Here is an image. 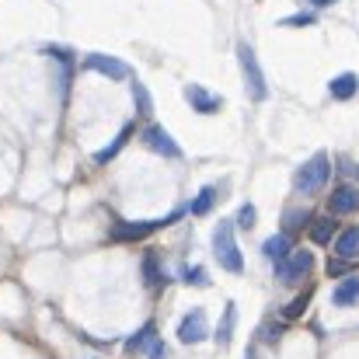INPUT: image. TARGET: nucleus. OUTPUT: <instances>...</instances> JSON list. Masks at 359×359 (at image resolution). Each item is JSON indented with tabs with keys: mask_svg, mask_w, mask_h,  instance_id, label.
Listing matches in <instances>:
<instances>
[{
	"mask_svg": "<svg viewBox=\"0 0 359 359\" xmlns=\"http://www.w3.org/2000/svg\"><path fill=\"white\" fill-rule=\"evenodd\" d=\"M328 178H332V157H328L325 150H318L304 168H297L293 189H297L300 196H318V192L328 185Z\"/></svg>",
	"mask_w": 359,
	"mask_h": 359,
	"instance_id": "obj_1",
	"label": "nucleus"
},
{
	"mask_svg": "<svg viewBox=\"0 0 359 359\" xmlns=\"http://www.w3.org/2000/svg\"><path fill=\"white\" fill-rule=\"evenodd\" d=\"M234 227H238L234 220H220V224H217V231H213V255H217V262H220L227 272L241 276V272H244V255H241V248H238Z\"/></svg>",
	"mask_w": 359,
	"mask_h": 359,
	"instance_id": "obj_2",
	"label": "nucleus"
},
{
	"mask_svg": "<svg viewBox=\"0 0 359 359\" xmlns=\"http://www.w3.org/2000/svg\"><path fill=\"white\" fill-rule=\"evenodd\" d=\"M238 63L241 74H244V88H248V98L251 102H265L269 98V84H265V74L258 67V56L248 42H238Z\"/></svg>",
	"mask_w": 359,
	"mask_h": 359,
	"instance_id": "obj_3",
	"label": "nucleus"
},
{
	"mask_svg": "<svg viewBox=\"0 0 359 359\" xmlns=\"http://www.w3.org/2000/svg\"><path fill=\"white\" fill-rule=\"evenodd\" d=\"M311 272H314V251H304V248H293L290 258H283V262L276 265V279H279L283 286H297V283H304Z\"/></svg>",
	"mask_w": 359,
	"mask_h": 359,
	"instance_id": "obj_4",
	"label": "nucleus"
},
{
	"mask_svg": "<svg viewBox=\"0 0 359 359\" xmlns=\"http://www.w3.org/2000/svg\"><path fill=\"white\" fill-rule=\"evenodd\" d=\"M206 335H210L206 311H203V307H192V311L178 321V342H182V346H199Z\"/></svg>",
	"mask_w": 359,
	"mask_h": 359,
	"instance_id": "obj_5",
	"label": "nucleus"
},
{
	"mask_svg": "<svg viewBox=\"0 0 359 359\" xmlns=\"http://www.w3.org/2000/svg\"><path fill=\"white\" fill-rule=\"evenodd\" d=\"M328 213L332 217H349V213H359V185H335L332 196H328Z\"/></svg>",
	"mask_w": 359,
	"mask_h": 359,
	"instance_id": "obj_6",
	"label": "nucleus"
},
{
	"mask_svg": "<svg viewBox=\"0 0 359 359\" xmlns=\"http://www.w3.org/2000/svg\"><path fill=\"white\" fill-rule=\"evenodd\" d=\"M140 140H143L154 154H161V157H175V161L182 157V147H178V143L171 140V133H168L164 126H157V122H154V126H147V129L140 133Z\"/></svg>",
	"mask_w": 359,
	"mask_h": 359,
	"instance_id": "obj_7",
	"label": "nucleus"
},
{
	"mask_svg": "<svg viewBox=\"0 0 359 359\" xmlns=\"http://www.w3.org/2000/svg\"><path fill=\"white\" fill-rule=\"evenodd\" d=\"M84 70L102 74V77H112V81H126V77H129V67L122 63L119 56H109V53H91V56H84Z\"/></svg>",
	"mask_w": 359,
	"mask_h": 359,
	"instance_id": "obj_8",
	"label": "nucleus"
},
{
	"mask_svg": "<svg viewBox=\"0 0 359 359\" xmlns=\"http://www.w3.org/2000/svg\"><path fill=\"white\" fill-rule=\"evenodd\" d=\"M157 227H164V220H119V224L112 227V241H126V244H133V241L150 238Z\"/></svg>",
	"mask_w": 359,
	"mask_h": 359,
	"instance_id": "obj_9",
	"label": "nucleus"
},
{
	"mask_svg": "<svg viewBox=\"0 0 359 359\" xmlns=\"http://www.w3.org/2000/svg\"><path fill=\"white\" fill-rule=\"evenodd\" d=\"M185 98H189V105H192L199 116H213V112L224 109V98L213 95V91H206V88H199V84H189V88H185Z\"/></svg>",
	"mask_w": 359,
	"mask_h": 359,
	"instance_id": "obj_10",
	"label": "nucleus"
},
{
	"mask_svg": "<svg viewBox=\"0 0 359 359\" xmlns=\"http://www.w3.org/2000/svg\"><path fill=\"white\" fill-rule=\"evenodd\" d=\"M332 251H335V258L356 262V258H359V224H356V227L339 231V238L332 241Z\"/></svg>",
	"mask_w": 359,
	"mask_h": 359,
	"instance_id": "obj_11",
	"label": "nucleus"
},
{
	"mask_svg": "<svg viewBox=\"0 0 359 359\" xmlns=\"http://www.w3.org/2000/svg\"><path fill=\"white\" fill-rule=\"evenodd\" d=\"M356 91H359L356 74H339V77H332V84H328V95H332L335 102H349V98H356Z\"/></svg>",
	"mask_w": 359,
	"mask_h": 359,
	"instance_id": "obj_12",
	"label": "nucleus"
},
{
	"mask_svg": "<svg viewBox=\"0 0 359 359\" xmlns=\"http://www.w3.org/2000/svg\"><path fill=\"white\" fill-rule=\"evenodd\" d=\"M335 238H339V224H335L332 213L311 220V241H314V244H332Z\"/></svg>",
	"mask_w": 359,
	"mask_h": 359,
	"instance_id": "obj_13",
	"label": "nucleus"
},
{
	"mask_svg": "<svg viewBox=\"0 0 359 359\" xmlns=\"http://www.w3.org/2000/svg\"><path fill=\"white\" fill-rule=\"evenodd\" d=\"M290 251H293V238L290 234H272V238L262 244V255L269 258V262H283V258H290Z\"/></svg>",
	"mask_w": 359,
	"mask_h": 359,
	"instance_id": "obj_14",
	"label": "nucleus"
},
{
	"mask_svg": "<svg viewBox=\"0 0 359 359\" xmlns=\"http://www.w3.org/2000/svg\"><path fill=\"white\" fill-rule=\"evenodd\" d=\"M143 283L154 286V290L168 283V276H164V269H161V251H147V255H143Z\"/></svg>",
	"mask_w": 359,
	"mask_h": 359,
	"instance_id": "obj_15",
	"label": "nucleus"
},
{
	"mask_svg": "<svg viewBox=\"0 0 359 359\" xmlns=\"http://www.w3.org/2000/svg\"><path fill=\"white\" fill-rule=\"evenodd\" d=\"M133 133H136V126H133V122H126V126H122L119 133L112 136V143H109V147H102V150L95 154V161H98V164H109V161H112V157L119 154L122 147L129 143V136H133Z\"/></svg>",
	"mask_w": 359,
	"mask_h": 359,
	"instance_id": "obj_16",
	"label": "nucleus"
},
{
	"mask_svg": "<svg viewBox=\"0 0 359 359\" xmlns=\"http://www.w3.org/2000/svg\"><path fill=\"white\" fill-rule=\"evenodd\" d=\"M332 304H335V307H353V304H359V276H349V279H342V283L335 286Z\"/></svg>",
	"mask_w": 359,
	"mask_h": 359,
	"instance_id": "obj_17",
	"label": "nucleus"
},
{
	"mask_svg": "<svg viewBox=\"0 0 359 359\" xmlns=\"http://www.w3.org/2000/svg\"><path fill=\"white\" fill-rule=\"evenodd\" d=\"M234 328H238V307H234V304H227V307H224V318H220V325H217V332H213L217 346H231Z\"/></svg>",
	"mask_w": 359,
	"mask_h": 359,
	"instance_id": "obj_18",
	"label": "nucleus"
},
{
	"mask_svg": "<svg viewBox=\"0 0 359 359\" xmlns=\"http://www.w3.org/2000/svg\"><path fill=\"white\" fill-rule=\"evenodd\" d=\"M213 203H217V189H213V185H206V189H199V192H196V199H192L189 213H192V217H206V213L213 210Z\"/></svg>",
	"mask_w": 359,
	"mask_h": 359,
	"instance_id": "obj_19",
	"label": "nucleus"
},
{
	"mask_svg": "<svg viewBox=\"0 0 359 359\" xmlns=\"http://www.w3.org/2000/svg\"><path fill=\"white\" fill-rule=\"evenodd\" d=\"M311 297H314V290H304V293H297L286 307H283V321H297L304 311H307V304H311Z\"/></svg>",
	"mask_w": 359,
	"mask_h": 359,
	"instance_id": "obj_20",
	"label": "nucleus"
},
{
	"mask_svg": "<svg viewBox=\"0 0 359 359\" xmlns=\"http://www.w3.org/2000/svg\"><path fill=\"white\" fill-rule=\"evenodd\" d=\"M154 332H157V325H154V321H147V325H143V328H140V332H136L129 342H126V356H136V353H143Z\"/></svg>",
	"mask_w": 359,
	"mask_h": 359,
	"instance_id": "obj_21",
	"label": "nucleus"
},
{
	"mask_svg": "<svg viewBox=\"0 0 359 359\" xmlns=\"http://www.w3.org/2000/svg\"><path fill=\"white\" fill-rule=\"evenodd\" d=\"M314 217L307 213V210H286V217H283V234H293V231H300V227H307Z\"/></svg>",
	"mask_w": 359,
	"mask_h": 359,
	"instance_id": "obj_22",
	"label": "nucleus"
},
{
	"mask_svg": "<svg viewBox=\"0 0 359 359\" xmlns=\"http://www.w3.org/2000/svg\"><path fill=\"white\" fill-rule=\"evenodd\" d=\"M182 276H185V283H189V286H210V272H206L203 265H185V272H182Z\"/></svg>",
	"mask_w": 359,
	"mask_h": 359,
	"instance_id": "obj_23",
	"label": "nucleus"
},
{
	"mask_svg": "<svg viewBox=\"0 0 359 359\" xmlns=\"http://www.w3.org/2000/svg\"><path fill=\"white\" fill-rule=\"evenodd\" d=\"M133 98H136V112H140V116H150V112H154V102H150V95L143 91V84H133Z\"/></svg>",
	"mask_w": 359,
	"mask_h": 359,
	"instance_id": "obj_24",
	"label": "nucleus"
},
{
	"mask_svg": "<svg viewBox=\"0 0 359 359\" xmlns=\"http://www.w3.org/2000/svg\"><path fill=\"white\" fill-rule=\"evenodd\" d=\"M349 272H353V262H346V258H332L328 262V276L332 279H349Z\"/></svg>",
	"mask_w": 359,
	"mask_h": 359,
	"instance_id": "obj_25",
	"label": "nucleus"
},
{
	"mask_svg": "<svg viewBox=\"0 0 359 359\" xmlns=\"http://www.w3.org/2000/svg\"><path fill=\"white\" fill-rule=\"evenodd\" d=\"M255 217H258V213H255V206H251V203H244V206L238 210V220H234V224H238L241 231H251V227H255Z\"/></svg>",
	"mask_w": 359,
	"mask_h": 359,
	"instance_id": "obj_26",
	"label": "nucleus"
},
{
	"mask_svg": "<svg viewBox=\"0 0 359 359\" xmlns=\"http://www.w3.org/2000/svg\"><path fill=\"white\" fill-rule=\"evenodd\" d=\"M143 353H147V359H164L168 356V349H164V342H161V335H157V332L150 335V342H147V349H143Z\"/></svg>",
	"mask_w": 359,
	"mask_h": 359,
	"instance_id": "obj_27",
	"label": "nucleus"
},
{
	"mask_svg": "<svg viewBox=\"0 0 359 359\" xmlns=\"http://www.w3.org/2000/svg\"><path fill=\"white\" fill-rule=\"evenodd\" d=\"M300 25H314V14H293V18H283V28H300Z\"/></svg>",
	"mask_w": 359,
	"mask_h": 359,
	"instance_id": "obj_28",
	"label": "nucleus"
},
{
	"mask_svg": "<svg viewBox=\"0 0 359 359\" xmlns=\"http://www.w3.org/2000/svg\"><path fill=\"white\" fill-rule=\"evenodd\" d=\"M279 335H283V325H269L265 328V342H279Z\"/></svg>",
	"mask_w": 359,
	"mask_h": 359,
	"instance_id": "obj_29",
	"label": "nucleus"
},
{
	"mask_svg": "<svg viewBox=\"0 0 359 359\" xmlns=\"http://www.w3.org/2000/svg\"><path fill=\"white\" fill-rule=\"evenodd\" d=\"M311 4H314V7H332L335 0H311Z\"/></svg>",
	"mask_w": 359,
	"mask_h": 359,
	"instance_id": "obj_30",
	"label": "nucleus"
},
{
	"mask_svg": "<svg viewBox=\"0 0 359 359\" xmlns=\"http://www.w3.org/2000/svg\"><path fill=\"white\" fill-rule=\"evenodd\" d=\"M356 175H359V168H356Z\"/></svg>",
	"mask_w": 359,
	"mask_h": 359,
	"instance_id": "obj_31",
	"label": "nucleus"
}]
</instances>
